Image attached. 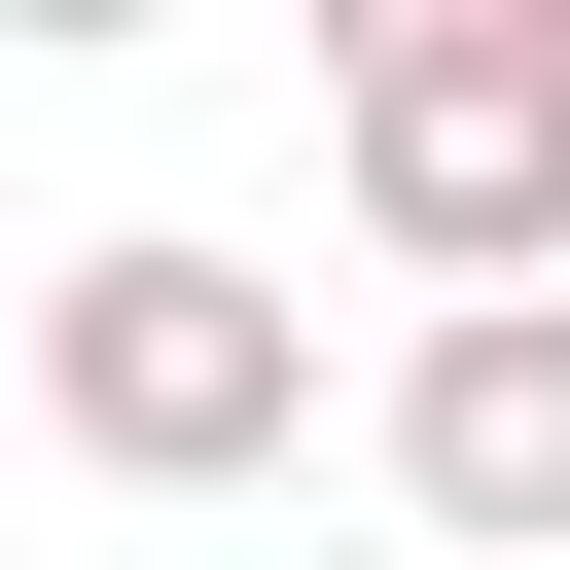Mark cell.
<instances>
[{"label":"cell","mask_w":570,"mask_h":570,"mask_svg":"<svg viewBox=\"0 0 570 570\" xmlns=\"http://www.w3.org/2000/svg\"><path fill=\"white\" fill-rule=\"evenodd\" d=\"M36 428H71L107 499H249V463H321V321H285L249 249H71V285H36Z\"/></svg>","instance_id":"cell-2"},{"label":"cell","mask_w":570,"mask_h":570,"mask_svg":"<svg viewBox=\"0 0 570 570\" xmlns=\"http://www.w3.org/2000/svg\"><path fill=\"white\" fill-rule=\"evenodd\" d=\"M321 142L392 214V285H570V0H356L321 36Z\"/></svg>","instance_id":"cell-1"},{"label":"cell","mask_w":570,"mask_h":570,"mask_svg":"<svg viewBox=\"0 0 570 570\" xmlns=\"http://www.w3.org/2000/svg\"><path fill=\"white\" fill-rule=\"evenodd\" d=\"M392 499H428V570H570V285L392 356Z\"/></svg>","instance_id":"cell-3"}]
</instances>
